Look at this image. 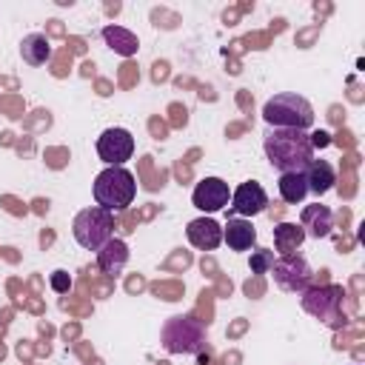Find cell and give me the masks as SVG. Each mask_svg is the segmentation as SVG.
<instances>
[{"label":"cell","instance_id":"obj_1","mask_svg":"<svg viewBox=\"0 0 365 365\" xmlns=\"http://www.w3.org/2000/svg\"><path fill=\"white\" fill-rule=\"evenodd\" d=\"M262 148L271 168H277L279 174L305 171L314 160L308 131H297V128H268L262 137Z\"/></svg>","mask_w":365,"mask_h":365},{"label":"cell","instance_id":"obj_2","mask_svg":"<svg viewBox=\"0 0 365 365\" xmlns=\"http://www.w3.org/2000/svg\"><path fill=\"white\" fill-rule=\"evenodd\" d=\"M134 194H137L134 174L123 165H108L94 177V200L100 208L111 214L125 211L134 202Z\"/></svg>","mask_w":365,"mask_h":365},{"label":"cell","instance_id":"obj_3","mask_svg":"<svg viewBox=\"0 0 365 365\" xmlns=\"http://www.w3.org/2000/svg\"><path fill=\"white\" fill-rule=\"evenodd\" d=\"M262 120L268 123V128L308 131L314 125V108H311V103L305 97H299L294 91H282V94H274L271 100H265Z\"/></svg>","mask_w":365,"mask_h":365},{"label":"cell","instance_id":"obj_4","mask_svg":"<svg viewBox=\"0 0 365 365\" xmlns=\"http://www.w3.org/2000/svg\"><path fill=\"white\" fill-rule=\"evenodd\" d=\"M160 342L168 354H200L205 348V325L194 317H171L160 331Z\"/></svg>","mask_w":365,"mask_h":365},{"label":"cell","instance_id":"obj_5","mask_svg":"<svg viewBox=\"0 0 365 365\" xmlns=\"http://www.w3.org/2000/svg\"><path fill=\"white\" fill-rule=\"evenodd\" d=\"M111 231H114V214L100 205L83 208L71 222V234L77 245L86 251H100V245L111 240Z\"/></svg>","mask_w":365,"mask_h":365},{"label":"cell","instance_id":"obj_6","mask_svg":"<svg viewBox=\"0 0 365 365\" xmlns=\"http://www.w3.org/2000/svg\"><path fill=\"white\" fill-rule=\"evenodd\" d=\"M342 285H314L302 291V311L317 317L325 325H339L342 319Z\"/></svg>","mask_w":365,"mask_h":365},{"label":"cell","instance_id":"obj_7","mask_svg":"<svg viewBox=\"0 0 365 365\" xmlns=\"http://www.w3.org/2000/svg\"><path fill=\"white\" fill-rule=\"evenodd\" d=\"M271 274H274V282L288 294H302L305 288H311V279H314L311 265L297 254L277 257L271 265Z\"/></svg>","mask_w":365,"mask_h":365},{"label":"cell","instance_id":"obj_8","mask_svg":"<svg viewBox=\"0 0 365 365\" xmlns=\"http://www.w3.org/2000/svg\"><path fill=\"white\" fill-rule=\"evenodd\" d=\"M97 154L106 165H123L125 160H131L134 154V137L128 128H106L100 137H97Z\"/></svg>","mask_w":365,"mask_h":365},{"label":"cell","instance_id":"obj_9","mask_svg":"<svg viewBox=\"0 0 365 365\" xmlns=\"http://www.w3.org/2000/svg\"><path fill=\"white\" fill-rule=\"evenodd\" d=\"M191 202H194V208H200L205 214H214V211H220V208H225L231 202V188L220 177H205V180H200L194 185Z\"/></svg>","mask_w":365,"mask_h":365},{"label":"cell","instance_id":"obj_10","mask_svg":"<svg viewBox=\"0 0 365 365\" xmlns=\"http://www.w3.org/2000/svg\"><path fill=\"white\" fill-rule=\"evenodd\" d=\"M268 208V194L257 180H245L231 191V211L237 217H257Z\"/></svg>","mask_w":365,"mask_h":365},{"label":"cell","instance_id":"obj_11","mask_svg":"<svg viewBox=\"0 0 365 365\" xmlns=\"http://www.w3.org/2000/svg\"><path fill=\"white\" fill-rule=\"evenodd\" d=\"M185 237H188V242H191L194 248H200V251H214V248L222 242V228H220V222H214L211 217H197V220L188 222Z\"/></svg>","mask_w":365,"mask_h":365},{"label":"cell","instance_id":"obj_12","mask_svg":"<svg viewBox=\"0 0 365 365\" xmlns=\"http://www.w3.org/2000/svg\"><path fill=\"white\" fill-rule=\"evenodd\" d=\"M299 225L305 231V237H314V240H322L331 234L334 228V214L328 205H305L302 214H299Z\"/></svg>","mask_w":365,"mask_h":365},{"label":"cell","instance_id":"obj_13","mask_svg":"<svg viewBox=\"0 0 365 365\" xmlns=\"http://www.w3.org/2000/svg\"><path fill=\"white\" fill-rule=\"evenodd\" d=\"M125 262H128V245H125L120 237H111L106 245H100V251H97V265H100L103 274L120 277L123 268H125Z\"/></svg>","mask_w":365,"mask_h":365},{"label":"cell","instance_id":"obj_14","mask_svg":"<svg viewBox=\"0 0 365 365\" xmlns=\"http://www.w3.org/2000/svg\"><path fill=\"white\" fill-rule=\"evenodd\" d=\"M222 242L231 248V251H248L254 242H257V231L251 225V220L245 217H231L222 228Z\"/></svg>","mask_w":365,"mask_h":365},{"label":"cell","instance_id":"obj_15","mask_svg":"<svg viewBox=\"0 0 365 365\" xmlns=\"http://www.w3.org/2000/svg\"><path fill=\"white\" fill-rule=\"evenodd\" d=\"M302 174H305L308 191L317 194V197L328 194V191L334 188V182H336V174H334V168H331L328 160H311V165H308Z\"/></svg>","mask_w":365,"mask_h":365},{"label":"cell","instance_id":"obj_16","mask_svg":"<svg viewBox=\"0 0 365 365\" xmlns=\"http://www.w3.org/2000/svg\"><path fill=\"white\" fill-rule=\"evenodd\" d=\"M103 40L108 43V48H114L120 57H134L140 48V40L134 31L123 29V26H106L103 29Z\"/></svg>","mask_w":365,"mask_h":365},{"label":"cell","instance_id":"obj_17","mask_svg":"<svg viewBox=\"0 0 365 365\" xmlns=\"http://www.w3.org/2000/svg\"><path fill=\"white\" fill-rule=\"evenodd\" d=\"M20 54H23V60H26L29 66H43V63H48V57H51V43H48L46 34L31 31V34L23 37Z\"/></svg>","mask_w":365,"mask_h":365},{"label":"cell","instance_id":"obj_18","mask_svg":"<svg viewBox=\"0 0 365 365\" xmlns=\"http://www.w3.org/2000/svg\"><path fill=\"white\" fill-rule=\"evenodd\" d=\"M305 240V231L299 222H279L274 225V248L279 251V257L294 254Z\"/></svg>","mask_w":365,"mask_h":365},{"label":"cell","instance_id":"obj_19","mask_svg":"<svg viewBox=\"0 0 365 365\" xmlns=\"http://www.w3.org/2000/svg\"><path fill=\"white\" fill-rule=\"evenodd\" d=\"M279 197L288 202V205H297L308 197V182H305V174L302 171H288V174H279Z\"/></svg>","mask_w":365,"mask_h":365},{"label":"cell","instance_id":"obj_20","mask_svg":"<svg viewBox=\"0 0 365 365\" xmlns=\"http://www.w3.org/2000/svg\"><path fill=\"white\" fill-rule=\"evenodd\" d=\"M274 251H268V248H257V251H251V257H248V268H251V274H268L271 271V265H274Z\"/></svg>","mask_w":365,"mask_h":365},{"label":"cell","instance_id":"obj_21","mask_svg":"<svg viewBox=\"0 0 365 365\" xmlns=\"http://www.w3.org/2000/svg\"><path fill=\"white\" fill-rule=\"evenodd\" d=\"M48 285H51L57 294H68V291H71V277H68V271H63V268L51 271V277H48Z\"/></svg>","mask_w":365,"mask_h":365},{"label":"cell","instance_id":"obj_22","mask_svg":"<svg viewBox=\"0 0 365 365\" xmlns=\"http://www.w3.org/2000/svg\"><path fill=\"white\" fill-rule=\"evenodd\" d=\"M308 143H311V148H325V145H331V134L322 131V128H317V131L308 134Z\"/></svg>","mask_w":365,"mask_h":365}]
</instances>
